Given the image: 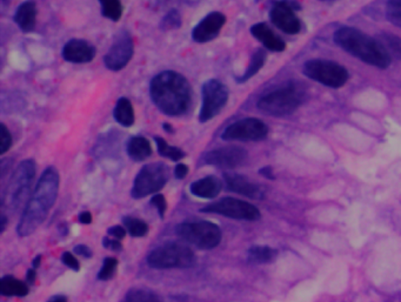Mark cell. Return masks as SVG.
Masks as SVG:
<instances>
[{
	"label": "cell",
	"instance_id": "6da1fadb",
	"mask_svg": "<svg viewBox=\"0 0 401 302\" xmlns=\"http://www.w3.org/2000/svg\"><path fill=\"white\" fill-rule=\"evenodd\" d=\"M149 96L157 109L169 116H180L192 105V87L186 76L177 71H163L149 83Z\"/></svg>",
	"mask_w": 401,
	"mask_h": 302
},
{
	"label": "cell",
	"instance_id": "7a4b0ae2",
	"mask_svg": "<svg viewBox=\"0 0 401 302\" xmlns=\"http://www.w3.org/2000/svg\"><path fill=\"white\" fill-rule=\"evenodd\" d=\"M58 191L59 173L54 167H49L40 176L34 194L20 218L17 231L21 238L34 234L43 225L56 203Z\"/></svg>",
	"mask_w": 401,
	"mask_h": 302
},
{
	"label": "cell",
	"instance_id": "3957f363",
	"mask_svg": "<svg viewBox=\"0 0 401 302\" xmlns=\"http://www.w3.org/2000/svg\"><path fill=\"white\" fill-rule=\"evenodd\" d=\"M335 43L352 57L362 60L370 66L386 70L392 59L377 38H372L355 27L344 26L335 31Z\"/></svg>",
	"mask_w": 401,
	"mask_h": 302
},
{
	"label": "cell",
	"instance_id": "277c9868",
	"mask_svg": "<svg viewBox=\"0 0 401 302\" xmlns=\"http://www.w3.org/2000/svg\"><path fill=\"white\" fill-rule=\"evenodd\" d=\"M305 100V91L299 84H287L271 91L258 100L257 107L266 116L282 118L291 116L302 106Z\"/></svg>",
	"mask_w": 401,
	"mask_h": 302
},
{
	"label": "cell",
	"instance_id": "5b68a950",
	"mask_svg": "<svg viewBox=\"0 0 401 302\" xmlns=\"http://www.w3.org/2000/svg\"><path fill=\"white\" fill-rule=\"evenodd\" d=\"M36 176L34 160L26 159L19 163L14 171L10 183H7L1 200L3 214L16 213L30 196L31 186Z\"/></svg>",
	"mask_w": 401,
	"mask_h": 302
},
{
	"label": "cell",
	"instance_id": "8992f818",
	"mask_svg": "<svg viewBox=\"0 0 401 302\" xmlns=\"http://www.w3.org/2000/svg\"><path fill=\"white\" fill-rule=\"evenodd\" d=\"M196 261L192 249L178 243L160 246L147 258L149 265L157 269L189 268L196 265Z\"/></svg>",
	"mask_w": 401,
	"mask_h": 302
},
{
	"label": "cell",
	"instance_id": "52a82bcc",
	"mask_svg": "<svg viewBox=\"0 0 401 302\" xmlns=\"http://www.w3.org/2000/svg\"><path fill=\"white\" fill-rule=\"evenodd\" d=\"M302 74L309 79L331 89L345 86L350 79L346 67L327 59L307 60L302 67Z\"/></svg>",
	"mask_w": 401,
	"mask_h": 302
},
{
	"label": "cell",
	"instance_id": "ba28073f",
	"mask_svg": "<svg viewBox=\"0 0 401 302\" xmlns=\"http://www.w3.org/2000/svg\"><path fill=\"white\" fill-rule=\"evenodd\" d=\"M177 236L198 248L212 249L222 241V229L209 221H193L177 226Z\"/></svg>",
	"mask_w": 401,
	"mask_h": 302
},
{
	"label": "cell",
	"instance_id": "9c48e42d",
	"mask_svg": "<svg viewBox=\"0 0 401 302\" xmlns=\"http://www.w3.org/2000/svg\"><path fill=\"white\" fill-rule=\"evenodd\" d=\"M169 176V167L165 163H153L145 165L137 174L131 194L134 199H142L159 192L167 183Z\"/></svg>",
	"mask_w": 401,
	"mask_h": 302
},
{
	"label": "cell",
	"instance_id": "30bf717a",
	"mask_svg": "<svg viewBox=\"0 0 401 302\" xmlns=\"http://www.w3.org/2000/svg\"><path fill=\"white\" fill-rule=\"evenodd\" d=\"M229 87L218 79H209L202 87V109L199 121L202 124L211 121L220 114L229 101Z\"/></svg>",
	"mask_w": 401,
	"mask_h": 302
},
{
	"label": "cell",
	"instance_id": "8fae6325",
	"mask_svg": "<svg viewBox=\"0 0 401 302\" xmlns=\"http://www.w3.org/2000/svg\"><path fill=\"white\" fill-rule=\"evenodd\" d=\"M134 54V41L129 31L120 30L113 39L112 45L104 57V65L107 70L119 72L129 65Z\"/></svg>",
	"mask_w": 401,
	"mask_h": 302
},
{
	"label": "cell",
	"instance_id": "7c38bea8",
	"mask_svg": "<svg viewBox=\"0 0 401 302\" xmlns=\"http://www.w3.org/2000/svg\"><path fill=\"white\" fill-rule=\"evenodd\" d=\"M269 136V126L258 118H244L231 124L222 132L225 141H260Z\"/></svg>",
	"mask_w": 401,
	"mask_h": 302
},
{
	"label": "cell",
	"instance_id": "4fadbf2b",
	"mask_svg": "<svg viewBox=\"0 0 401 302\" xmlns=\"http://www.w3.org/2000/svg\"><path fill=\"white\" fill-rule=\"evenodd\" d=\"M202 212L214 213L231 219L246 220V221H255L260 219L262 216L260 211L254 205L236 198H224L217 203H209V206L202 209Z\"/></svg>",
	"mask_w": 401,
	"mask_h": 302
},
{
	"label": "cell",
	"instance_id": "5bb4252c",
	"mask_svg": "<svg viewBox=\"0 0 401 302\" xmlns=\"http://www.w3.org/2000/svg\"><path fill=\"white\" fill-rule=\"evenodd\" d=\"M249 153L239 146H226L209 151L202 156V163L211 166L220 167L225 170H233L240 167L247 161Z\"/></svg>",
	"mask_w": 401,
	"mask_h": 302
},
{
	"label": "cell",
	"instance_id": "9a60e30c",
	"mask_svg": "<svg viewBox=\"0 0 401 302\" xmlns=\"http://www.w3.org/2000/svg\"><path fill=\"white\" fill-rule=\"evenodd\" d=\"M269 19L284 34L295 36L302 30V21L287 1H277L269 11Z\"/></svg>",
	"mask_w": 401,
	"mask_h": 302
},
{
	"label": "cell",
	"instance_id": "2e32d148",
	"mask_svg": "<svg viewBox=\"0 0 401 302\" xmlns=\"http://www.w3.org/2000/svg\"><path fill=\"white\" fill-rule=\"evenodd\" d=\"M226 16L222 12H211L197 24L192 31V38L196 43L205 44L218 37L225 26Z\"/></svg>",
	"mask_w": 401,
	"mask_h": 302
},
{
	"label": "cell",
	"instance_id": "e0dca14e",
	"mask_svg": "<svg viewBox=\"0 0 401 302\" xmlns=\"http://www.w3.org/2000/svg\"><path fill=\"white\" fill-rule=\"evenodd\" d=\"M94 45L85 39H71L64 45L61 57L67 63L89 64L96 57Z\"/></svg>",
	"mask_w": 401,
	"mask_h": 302
},
{
	"label": "cell",
	"instance_id": "ac0fdd59",
	"mask_svg": "<svg viewBox=\"0 0 401 302\" xmlns=\"http://www.w3.org/2000/svg\"><path fill=\"white\" fill-rule=\"evenodd\" d=\"M224 180L227 189L238 193L240 196H247L249 199H262L264 196L262 187L253 183L247 176H242L238 173H225Z\"/></svg>",
	"mask_w": 401,
	"mask_h": 302
},
{
	"label": "cell",
	"instance_id": "d6986e66",
	"mask_svg": "<svg viewBox=\"0 0 401 302\" xmlns=\"http://www.w3.org/2000/svg\"><path fill=\"white\" fill-rule=\"evenodd\" d=\"M251 34L264 45L266 50L284 52L286 43L266 23L254 24L251 26Z\"/></svg>",
	"mask_w": 401,
	"mask_h": 302
},
{
	"label": "cell",
	"instance_id": "ffe728a7",
	"mask_svg": "<svg viewBox=\"0 0 401 302\" xmlns=\"http://www.w3.org/2000/svg\"><path fill=\"white\" fill-rule=\"evenodd\" d=\"M14 23L17 24L21 32H34L36 24V4L34 0H26L20 4L14 16Z\"/></svg>",
	"mask_w": 401,
	"mask_h": 302
},
{
	"label": "cell",
	"instance_id": "44dd1931",
	"mask_svg": "<svg viewBox=\"0 0 401 302\" xmlns=\"http://www.w3.org/2000/svg\"><path fill=\"white\" fill-rule=\"evenodd\" d=\"M193 196L202 199H214L222 192V183L217 176H209L197 180L189 187Z\"/></svg>",
	"mask_w": 401,
	"mask_h": 302
},
{
	"label": "cell",
	"instance_id": "7402d4cb",
	"mask_svg": "<svg viewBox=\"0 0 401 302\" xmlns=\"http://www.w3.org/2000/svg\"><path fill=\"white\" fill-rule=\"evenodd\" d=\"M113 116L117 123L120 124L122 126L131 127L134 125V121H136L134 107L129 98L122 96L118 99L114 110H113Z\"/></svg>",
	"mask_w": 401,
	"mask_h": 302
},
{
	"label": "cell",
	"instance_id": "603a6c76",
	"mask_svg": "<svg viewBox=\"0 0 401 302\" xmlns=\"http://www.w3.org/2000/svg\"><path fill=\"white\" fill-rule=\"evenodd\" d=\"M127 154L134 161H144L152 156V147L145 136H132L127 143Z\"/></svg>",
	"mask_w": 401,
	"mask_h": 302
},
{
	"label": "cell",
	"instance_id": "cb8c5ba5",
	"mask_svg": "<svg viewBox=\"0 0 401 302\" xmlns=\"http://www.w3.org/2000/svg\"><path fill=\"white\" fill-rule=\"evenodd\" d=\"M267 60V52L264 49H257L253 52L252 57L249 60V66L246 69L245 72L242 76H236L238 84H245L249 79H252L253 76L259 74V71L262 70Z\"/></svg>",
	"mask_w": 401,
	"mask_h": 302
},
{
	"label": "cell",
	"instance_id": "d4e9b609",
	"mask_svg": "<svg viewBox=\"0 0 401 302\" xmlns=\"http://www.w3.org/2000/svg\"><path fill=\"white\" fill-rule=\"evenodd\" d=\"M278 251L269 246H252L249 249V263L253 265H264L271 263L277 259Z\"/></svg>",
	"mask_w": 401,
	"mask_h": 302
},
{
	"label": "cell",
	"instance_id": "484cf974",
	"mask_svg": "<svg viewBox=\"0 0 401 302\" xmlns=\"http://www.w3.org/2000/svg\"><path fill=\"white\" fill-rule=\"evenodd\" d=\"M0 293L4 296H25L29 293V287L14 276H4L0 280Z\"/></svg>",
	"mask_w": 401,
	"mask_h": 302
},
{
	"label": "cell",
	"instance_id": "4316f807",
	"mask_svg": "<svg viewBox=\"0 0 401 302\" xmlns=\"http://www.w3.org/2000/svg\"><path fill=\"white\" fill-rule=\"evenodd\" d=\"M379 43L384 47L386 54L390 56L391 59L401 60V38L397 34H388V32H382L378 34Z\"/></svg>",
	"mask_w": 401,
	"mask_h": 302
},
{
	"label": "cell",
	"instance_id": "83f0119b",
	"mask_svg": "<svg viewBox=\"0 0 401 302\" xmlns=\"http://www.w3.org/2000/svg\"><path fill=\"white\" fill-rule=\"evenodd\" d=\"M102 16L111 21H119L123 16V4L120 0H98Z\"/></svg>",
	"mask_w": 401,
	"mask_h": 302
},
{
	"label": "cell",
	"instance_id": "f1b7e54d",
	"mask_svg": "<svg viewBox=\"0 0 401 302\" xmlns=\"http://www.w3.org/2000/svg\"><path fill=\"white\" fill-rule=\"evenodd\" d=\"M154 141H156L158 153H159L160 156H164V158H167V159L172 160V161H179V160L185 158V152H184L182 149H179V147L171 146L164 138L156 136V138H154Z\"/></svg>",
	"mask_w": 401,
	"mask_h": 302
},
{
	"label": "cell",
	"instance_id": "f546056e",
	"mask_svg": "<svg viewBox=\"0 0 401 302\" xmlns=\"http://www.w3.org/2000/svg\"><path fill=\"white\" fill-rule=\"evenodd\" d=\"M124 227L127 228L129 236H136V238H142L149 233L147 223H144L143 220L131 218V216L124 218Z\"/></svg>",
	"mask_w": 401,
	"mask_h": 302
},
{
	"label": "cell",
	"instance_id": "4dcf8cb0",
	"mask_svg": "<svg viewBox=\"0 0 401 302\" xmlns=\"http://www.w3.org/2000/svg\"><path fill=\"white\" fill-rule=\"evenodd\" d=\"M124 302H163L156 293L147 289L134 288L127 293Z\"/></svg>",
	"mask_w": 401,
	"mask_h": 302
},
{
	"label": "cell",
	"instance_id": "1f68e13d",
	"mask_svg": "<svg viewBox=\"0 0 401 302\" xmlns=\"http://www.w3.org/2000/svg\"><path fill=\"white\" fill-rule=\"evenodd\" d=\"M182 25V14L179 11L176 9L169 10L167 14L164 16L163 19L160 21V30L172 31L178 30Z\"/></svg>",
	"mask_w": 401,
	"mask_h": 302
},
{
	"label": "cell",
	"instance_id": "d6a6232c",
	"mask_svg": "<svg viewBox=\"0 0 401 302\" xmlns=\"http://www.w3.org/2000/svg\"><path fill=\"white\" fill-rule=\"evenodd\" d=\"M386 18L390 23L401 29V0H388L386 4Z\"/></svg>",
	"mask_w": 401,
	"mask_h": 302
},
{
	"label": "cell",
	"instance_id": "836d02e7",
	"mask_svg": "<svg viewBox=\"0 0 401 302\" xmlns=\"http://www.w3.org/2000/svg\"><path fill=\"white\" fill-rule=\"evenodd\" d=\"M117 267H118L117 259H114V258H107L105 261H104L103 267L100 269L99 274H98V279H112L114 274H116Z\"/></svg>",
	"mask_w": 401,
	"mask_h": 302
},
{
	"label": "cell",
	"instance_id": "e575fe53",
	"mask_svg": "<svg viewBox=\"0 0 401 302\" xmlns=\"http://www.w3.org/2000/svg\"><path fill=\"white\" fill-rule=\"evenodd\" d=\"M12 134L5 124H0V154H5L12 147Z\"/></svg>",
	"mask_w": 401,
	"mask_h": 302
},
{
	"label": "cell",
	"instance_id": "d590c367",
	"mask_svg": "<svg viewBox=\"0 0 401 302\" xmlns=\"http://www.w3.org/2000/svg\"><path fill=\"white\" fill-rule=\"evenodd\" d=\"M151 203L158 209L160 218L164 219L166 209H167V203H166L165 196H164L163 194H156V196H153L152 200H151Z\"/></svg>",
	"mask_w": 401,
	"mask_h": 302
},
{
	"label": "cell",
	"instance_id": "8d00e7d4",
	"mask_svg": "<svg viewBox=\"0 0 401 302\" xmlns=\"http://www.w3.org/2000/svg\"><path fill=\"white\" fill-rule=\"evenodd\" d=\"M63 263L67 266V267H70L71 269L73 271H79L80 269V263L78 260H76V256H73L72 253L66 252L64 253L63 258Z\"/></svg>",
	"mask_w": 401,
	"mask_h": 302
},
{
	"label": "cell",
	"instance_id": "74e56055",
	"mask_svg": "<svg viewBox=\"0 0 401 302\" xmlns=\"http://www.w3.org/2000/svg\"><path fill=\"white\" fill-rule=\"evenodd\" d=\"M104 247L114 251V252H119L123 248V246L120 243V240L118 239H109V238H104L103 240Z\"/></svg>",
	"mask_w": 401,
	"mask_h": 302
},
{
	"label": "cell",
	"instance_id": "f35d334b",
	"mask_svg": "<svg viewBox=\"0 0 401 302\" xmlns=\"http://www.w3.org/2000/svg\"><path fill=\"white\" fill-rule=\"evenodd\" d=\"M109 234L113 236L114 239L122 240L127 236V228L123 226L111 227V228L109 229Z\"/></svg>",
	"mask_w": 401,
	"mask_h": 302
},
{
	"label": "cell",
	"instance_id": "ab89813d",
	"mask_svg": "<svg viewBox=\"0 0 401 302\" xmlns=\"http://www.w3.org/2000/svg\"><path fill=\"white\" fill-rule=\"evenodd\" d=\"M189 173V167L186 166L185 163H178L176 168H174V176L177 179H184Z\"/></svg>",
	"mask_w": 401,
	"mask_h": 302
},
{
	"label": "cell",
	"instance_id": "60d3db41",
	"mask_svg": "<svg viewBox=\"0 0 401 302\" xmlns=\"http://www.w3.org/2000/svg\"><path fill=\"white\" fill-rule=\"evenodd\" d=\"M74 252L78 256H84V258H91L92 256V251H91L87 246L85 245H78L74 247Z\"/></svg>",
	"mask_w": 401,
	"mask_h": 302
},
{
	"label": "cell",
	"instance_id": "b9f144b4",
	"mask_svg": "<svg viewBox=\"0 0 401 302\" xmlns=\"http://www.w3.org/2000/svg\"><path fill=\"white\" fill-rule=\"evenodd\" d=\"M259 173H260L262 176L267 178V179H275L274 173H273L272 167L271 166L262 167V170L259 171Z\"/></svg>",
	"mask_w": 401,
	"mask_h": 302
},
{
	"label": "cell",
	"instance_id": "7bdbcfd3",
	"mask_svg": "<svg viewBox=\"0 0 401 302\" xmlns=\"http://www.w3.org/2000/svg\"><path fill=\"white\" fill-rule=\"evenodd\" d=\"M79 221L81 223H85V225H87V223H92V216H91V213L90 212L80 213Z\"/></svg>",
	"mask_w": 401,
	"mask_h": 302
},
{
	"label": "cell",
	"instance_id": "ee69618b",
	"mask_svg": "<svg viewBox=\"0 0 401 302\" xmlns=\"http://www.w3.org/2000/svg\"><path fill=\"white\" fill-rule=\"evenodd\" d=\"M36 274L34 268L29 269L26 274L27 283H31V285H32V283H34V281H36Z\"/></svg>",
	"mask_w": 401,
	"mask_h": 302
},
{
	"label": "cell",
	"instance_id": "f6af8a7d",
	"mask_svg": "<svg viewBox=\"0 0 401 302\" xmlns=\"http://www.w3.org/2000/svg\"><path fill=\"white\" fill-rule=\"evenodd\" d=\"M163 129L166 133H169V134H173V133H174V129H173L172 125L169 123H164Z\"/></svg>",
	"mask_w": 401,
	"mask_h": 302
},
{
	"label": "cell",
	"instance_id": "bcb514c9",
	"mask_svg": "<svg viewBox=\"0 0 401 302\" xmlns=\"http://www.w3.org/2000/svg\"><path fill=\"white\" fill-rule=\"evenodd\" d=\"M49 302H67V299L65 296H56V298L51 299Z\"/></svg>",
	"mask_w": 401,
	"mask_h": 302
},
{
	"label": "cell",
	"instance_id": "7dc6e473",
	"mask_svg": "<svg viewBox=\"0 0 401 302\" xmlns=\"http://www.w3.org/2000/svg\"><path fill=\"white\" fill-rule=\"evenodd\" d=\"M40 261H41V256H36V259H34V263H32V265H34V268H38V267H39Z\"/></svg>",
	"mask_w": 401,
	"mask_h": 302
},
{
	"label": "cell",
	"instance_id": "c3c4849f",
	"mask_svg": "<svg viewBox=\"0 0 401 302\" xmlns=\"http://www.w3.org/2000/svg\"><path fill=\"white\" fill-rule=\"evenodd\" d=\"M11 1L12 0H0V3H1V6L6 7L7 5H10Z\"/></svg>",
	"mask_w": 401,
	"mask_h": 302
},
{
	"label": "cell",
	"instance_id": "681fc988",
	"mask_svg": "<svg viewBox=\"0 0 401 302\" xmlns=\"http://www.w3.org/2000/svg\"><path fill=\"white\" fill-rule=\"evenodd\" d=\"M319 1H322V3H333L335 0H319Z\"/></svg>",
	"mask_w": 401,
	"mask_h": 302
}]
</instances>
